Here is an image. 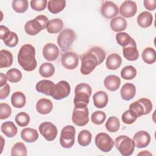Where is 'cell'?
Instances as JSON below:
<instances>
[{
    "instance_id": "obj_52",
    "label": "cell",
    "mask_w": 156,
    "mask_h": 156,
    "mask_svg": "<svg viewBox=\"0 0 156 156\" xmlns=\"http://www.w3.org/2000/svg\"><path fill=\"white\" fill-rule=\"evenodd\" d=\"M138 155H152V154H151L150 152H149L148 151H144L143 152H140L138 154Z\"/></svg>"
},
{
    "instance_id": "obj_49",
    "label": "cell",
    "mask_w": 156,
    "mask_h": 156,
    "mask_svg": "<svg viewBox=\"0 0 156 156\" xmlns=\"http://www.w3.org/2000/svg\"><path fill=\"white\" fill-rule=\"evenodd\" d=\"M10 33V31L9 30L8 27L3 25L0 26V37L2 40H5L8 37Z\"/></svg>"
},
{
    "instance_id": "obj_5",
    "label": "cell",
    "mask_w": 156,
    "mask_h": 156,
    "mask_svg": "<svg viewBox=\"0 0 156 156\" xmlns=\"http://www.w3.org/2000/svg\"><path fill=\"white\" fill-rule=\"evenodd\" d=\"M116 148L123 156L131 155L135 149V143L133 140L126 135L118 136L114 142Z\"/></svg>"
},
{
    "instance_id": "obj_15",
    "label": "cell",
    "mask_w": 156,
    "mask_h": 156,
    "mask_svg": "<svg viewBox=\"0 0 156 156\" xmlns=\"http://www.w3.org/2000/svg\"><path fill=\"white\" fill-rule=\"evenodd\" d=\"M122 52L124 57L129 61L136 60L139 57V52L137 49L136 42L132 38L130 42L123 47Z\"/></svg>"
},
{
    "instance_id": "obj_45",
    "label": "cell",
    "mask_w": 156,
    "mask_h": 156,
    "mask_svg": "<svg viewBox=\"0 0 156 156\" xmlns=\"http://www.w3.org/2000/svg\"><path fill=\"white\" fill-rule=\"evenodd\" d=\"M3 41L6 46H7L10 48L15 47L17 45V44L18 43V35L16 33L10 31V33L9 35L8 36V37Z\"/></svg>"
},
{
    "instance_id": "obj_38",
    "label": "cell",
    "mask_w": 156,
    "mask_h": 156,
    "mask_svg": "<svg viewBox=\"0 0 156 156\" xmlns=\"http://www.w3.org/2000/svg\"><path fill=\"white\" fill-rule=\"evenodd\" d=\"M27 154V149L24 144L22 142H18L15 143L11 150V155H23L26 156Z\"/></svg>"
},
{
    "instance_id": "obj_51",
    "label": "cell",
    "mask_w": 156,
    "mask_h": 156,
    "mask_svg": "<svg viewBox=\"0 0 156 156\" xmlns=\"http://www.w3.org/2000/svg\"><path fill=\"white\" fill-rule=\"evenodd\" d=\"M7 76L3 73H0V87H2L4 85H5L7 83Z\"/></svg>"
},
{
    "instance_id": "obj_25",
    "label": "cell",
    "mask_w": 156,
    "mask_h": 156,
    "mask_svg": "<svg viewBox=\"0 0 156 156\" xmlns=\"http://www.w3.org/2000/svg\"><path fill=\"white\" fill-rule=\"evenodd\" d=\"M122 63V58L119 55L113 53L110 54L106 60V66L108 69L115 70L119 68Z\"/></svg>"
},
{
    "instance_id": "obj_12",
    "label": "cell",
    "mask_w": 156,
    "mask_h": 156,
    "mask_svg": "<svg viewBox=\"0 0 156 156\" xmlns=\"http://www.w3.org/2000/svg\"><path fill=\"white\" fill-rule=\"evenodd\" d=\"M39 132L48 141H51L55 139L58 130L56 126L50 122H42L39 126Z\"/></svg>"
},
{
    "instance_id": "obj_14",
    "label": "cell",
    "mask_w": 156,
    "mask_h": 156,
    "mask_svg": "<svg viewBox=\"0 0 156 156\" xmlns=\"http://www.w3.org/2000/svg\"><path fill=\"white\" fill-rule=\"evenodd\" d=\"M118 7L113 2L104 1L101 7V13L105 18L110 19L115 17L118 13Z\"/></svg>"
},
{
    "instance_id": "obj_1",
    "label": "cell",
    "mask_w": 156,
    "mask_h": 156,
    "mask_svg": "<svg viewBox=\"0 0 156 156\" xmlns=\"http://www.w3.org/2000/svg\"><path fill=\"white\" fill-rule=\"evenodd\" d=\"M105 58V52L102 48L95 46L83 54L80 57V72L82 74H90L96 67L101 64Z\"/></svg>"
},
{
    "instance_id": "obj_39",
    "label": "cell",
    "mask_w": 156,
    "mask_h": 156,
    "mask_svg": "<svg viewBox=\"0 0 156 156\" xmlns=\"http://www.w3.org/2000/svg\"><path fill=\"white\" fill-rule=\"evenodd\" d=\"M12 5L16 12L21 13L27 10L29 2L27 0H13Z\"/></svg>"
},
{
    "instance_id": "obj_50",
    "label": "cell",
    "mask_w": 156,
    "mask_h": 156,
    "mask_svg": "<svg viewBox=\"0 0 156 156\" xmlns=\"http://www.w3.org/2000/svg\"><path fill=\"white\" fill-rule=\"evenodd\" d=\"M145 8L149 10H154L156 8V0H144L143 1Z\"/></svg>"
},
{
    "instance_id": "obj_10",
    "label": "cell",
    "mask_w": 156,
    "mask_h": 156,
    "mask_svg": "<svg viewBox=\"0 0 156 156\" xmlns=\"http://www.w3.org/2000/svg\"><path fill=\"white\" fill-rule=\"evenodd\" d=\"M70 91L71 87L69 83L65 80H61L54 86L51 96L54 99L61 100L68 96Z\"/></svg>"
},
{
    "instance_id": "obj_26",
    "label": "cell",
    "mask_w": 156,
    "mask_h": 156,
    "mask_svg": "<svg viewBox=\"0 0 156 156\" xmlns=\"http://www.w3.org/2000/svg\"><path fill=\"white\" fill-rule=\"evenodd\" d=\"M153 16L152 14L147 11L140 13L137 17V23L139 26L143 28H146L151 26Z\"/></svg>"
},
{
    "instance_id": "obj_41",
    "label": "cell",
    "mask_w": 156,
    "mask_h": 156,
    "mask_svg": "<svg viewBox=\"0 0 156 156\" xmlns=\"http://www.w3.org/2000/svg\"><path fill=\"white\" fill-rule=\"evenodd\" d=\"M15 120L18 126L26 127L29 123L30 117L29 115L25 112H20L16 115Z\"/></svg>"
},
{
    "instance_id": "obj_31",
    "label": "cell",
    "mask_w": 156,
    "mask_h": 156,
    "mask_svg": "<svg viewBox=\"0 0 156 156\" xmlns=\"http://www.w3.org/2000/svg\"><path fill=\"white\" fill-rule=\"evenodd\" d=\"M26 96L21 91L15 92L11 97V103L12 105L17 108L23 107L26 104Z\"/></svg>"
},
{
    "instance_id": "obj_29",
    "label": "cell",
    "mask_w": 156,
    "mask_h": 156,
    "mask_svg": "<svg viewBox=\"0 0 156 156\" xmlns=\"http://www.w3.org/2000/svg\"><path fill=\"white\" fill-rule=\"evenodd\" d=\"M1 130L5 136L9 138L15 136L18 132L17 127L12 121H6L3 122L1 124Z\"/></svg>"
},
{
    "instance_id": "obj_13",
    "label": "cell",
    "mask_w": 156,
    "mask_h": 156,
    "mask_svg": "<svg viewBox=\"0 0 156 156\" xmlns=\"http://www.w3.org/2000/svg\"><path fill=\"white\" fill-rule=\"evenodd\" d=\"M62 65L68 69H74L79 64V58L76 54L69 51L62 54L61 57Z\"/></svg>"
},
{
    "instance_id": "obj_37",
    "label": "cell",
    "mask_w": 156,
    "mask_h": 156,
    "mask_svg": "<svg viewBox=\"0 0 156 156\" xmlns=\"http://www.w3.org/2000/svg\"><path fill=\"white\" fill-rule=\"evenodd\" d=\"M136 75V69L132 65H128L124 67L121 71V76L125 80H131L135 77Z\"/></svg>"
},
{
    "instance_id": "obj_3",
    "label": "cell",
    "mask_w": 156,
    "mask_h": 156,
    "mask_svg": "<svg viewBox=\"0 0 156 156\" xmlns=\"http://www.w3.org/2000/svg\"><path fill=\"white\" fill-rule=\"evenodd\" d=\"M74 93V107L87 106L91 94V88L90 85L85 83H80L76 86Z\"/></svg>"
},
{
    "instance_id": "obj_34",
    "label": "cell",
    "mask_w": 156,
    "mask_h": 156,
    "mask_svg": "<svg viewBox=\"0 0 156 156\" xmlns=\"http://www.w3.org/2000/svg\"><path fill=\"white\" fill-rule=\"evenodd\" d=\"M54 73L55 68L52 63L46 62L42 63L40 66L39 73L43 77H50L54 75Z\"/></svg>"
},
{
    "instance_id": "obj_22",
    "label": "cell",
    "mask_w": 156,
    "mask_h": 156,
    "mask_svg": "<svg viewBox=\"0 0 156 156\" xmlns=\"http://www.w3.org/2000/svg\"><path fill=\"white\" fill-rule=\"evenodd\" d=\"M104 83L107 90L115 91L119 88L121 84V79L117 76L109 75L105 78Z\"/></svg>"
},
{
    "instance_id": "obj_48",
    "label": "cell",
    "mask_w": 156,
    "mask_h": 156,
    "mask_svg": "<svg viewBox=\"0 0 156 156\" xmlns=\"http://www.w3.org/2000/svg\"><path fill=\"white\" fill-rule=\"evenodd\" d=\"M10 88L9 87V85L6 83L5 85H4V87H1L0 89V99H4L6 98L9 93H10Z\"/></svg>"
},
{
    "instance_id": "obj_19",
    "label": "cell",
    "mask_w": 156,
    "mask_h": 156,
    "mask_svg": "<svg viewBox=\"0 0 156 156\" xmlns=\"http://www.w3.org/2000/svg\"><path fill=\"white\" fill-rule=\"evenodd\" d=\"M93 100L94 105L96 107L102 108L107 105L108 97L105 91H99L93 94Z\"/></svg>"
},
{
    "instance_id": "obj_42",
    "label": "cell",
    "mask_w": 156,
    "mask_h": 156,
    "mask_svg": "<svg viewBox=\"0 0 156 156\" xmlns=\"http://www.w3.org/2000/svg\"><path fill=\"white\" fill-rule=\"evenodd\" d=\"M116 40L120 46L124 47L130 42L132 38L127 33L119 32L116 35Z\"/></svg>"
},
{
    "instance_id": "obj_9",
    "label": "cell",
    "mask_w": 156,
    "mask_h": 156,
    "mask_svg": "<svg viewBox=\"0 0 156 156\" xmlns=\"http://www.w3.org/2000/svg\"><path fill=\"white\" fill-rule=\"evenodd\" d=\"M88 109L85 107H74L72 114V121L77 126H84L89 121Z\"/></svg>"
},
{
    "instance_id": "obj_4",
    "label": "cell",
    "mask_w": 156,
    "mask_h": 156,
    "mask_svg": "<svg viewBox=\"0 0 156 156\" xmlns=\"http://www.w3.org/2000/svg\"><path fill=\"white\" fill-rule=\"evenodd\" d=\"M49 22L48 18L44 15H38L35 19L28 21L25 26V32L29 35H35L41 30L46 28Z\"/></svg>"
},
{
    "instance_id": "obj_47",
    "label": "cell",
    "mask_w": 156,
    "mask_h": 156,
    "mask_svg": "<svg viewBox=\"0 0 156 156\" xmlns=\"http://www.w3.org/2000/svg\"><path fill=\"white\" fill-rule=\"evenodd\" d=\"M48 1L46 0H32L30 6L35 11H42L46 9Z\"/></svg>"
},
{
    "instance_id": "obj_8",
    "label": "cell",
    "mask_w": 156,
    "mask_h": 156,
    "mask_svg": "<svg viewBox=\"0 0 156 156\" xmlns=\"http://www.w3.org/2000/svg\"><path fill=\"white\" fill-rule=\"evenodd\" d=\"M76 129L73 126H65L61 130L60 137V145L64 148H71L75 142Z\"/></svg>"
},
{
    "instance_id": "obj_44",
    "label": "cell",
    "mask_w": 156,
    "mask_h": 156,
    "mask_svg": "<svg viewBox=\"0 0 156 156\" xmlns=\"http://www.w3.org/2000/svg\"><path fill=\"white\" fill-rule=\"evenodd\" d=\"M106 119V115L104 112L102 111H96L91 115V121L96 124L100 125L102 124Z\"/></svg>"
},
{
    "instance_id": "obj_33",
    "label": "cell",
    "mask_w": 156,
    "mask_h": 156,
    "mask_svg": "<svg viewBox=\"0 0 156 156\" xmlns=\"http://www.w3.org/2000/svg\"><path fill=\"white\" fill-rule=\"evenodd\" d=\"M143 61L147 64H152L156 60V52L154 48L151 47L146 48L141 54Z\"/></svg>"
},
{
    "instance_id": "obj_17",
    "label": "cell",
    "mask_w": 156,
    "mask_h": 156,
    "mask_svg": "<svg viewBox=\"0 0 156 156\" xmlns=\"http://www.w3.org/2000/svg\"><path fill=\"white\" fill-rule=\"evenodd\" d=\"M59 49L54 43L46 44L43 48V55L44 58L49 62L55 60L59 55Z\"/></svg>"
},
{
    "instance_id": "obj_30",
    "label": "cell",
    "mask_w": 156,
    "mask_h": 156,
    "mask_svg": "<svg viewBox=\"0 0 156 156\" xmlns=\"http://www.w3.org/2000/svg\"><path fill=\"white\" fill-rule=\"evenodd\" d=\"M13 63L12 54L9 51L2 49L0 51V68H9Z\"/></svg>"
},
{
    "instance_id": "obj_21",
    "label": "cell",
    "mask_w": 156,
    "mask_h": 156,
    "mask_svg": "<svg viewBox=\"0 0 156 156\" xmlns=\"http://www.w3.org/2000/svg\"><path fill=\"white\" fill-rule=\"evenodd\" d=\"M53 108V104L51 101L48 99L42 98L39 99L36 104V109L37 112L42 115L49 113Z\"/></svg>"
},
{
    "instance_id": "obj_36",
    "label": "cell",
    "mask_w": 156,
    "mask_h": 156,
    "mask_svg": "<svg viewBox=\"0 0 156 156\" xmlns=\"http://www.w3.org/2000/svg\"><path fill=\"white\" fill-rule=\"evenodd\" d=\"M119 121L116 116H110L105 123V128L110 132H116L119 129Z\"/></svg>"
},
{
    "instance_id": "obj_20",
    "label": "cell",
    "mask_w": 156,
    "mask_h": 156,
    "mask_svg": "<svg viewBox=\"0 0 156 156\" xmlns=\"http://www.w3.org/2000/svg\"><path fill=\"white\" fill-rule=\"evenodd\" d=\"M120 93L122 99L125 101H129L135 96L136 87L131 83H126L121 88Z\"/></svg>"
},
{
    "instance_id": "obj_2",
    "label": "cell",
    "mask_w": 156,
    "mask_h": 156,
    "mask_svg": "<svg viewBox=\"0 0 156 156\" xmlns=\"http://www.w3.org/2000/svg\"><path fill=\"white\" fill-rule=\"evenodd\" d=\"M18 62L24 71H32L34 70L37 65L35 48L30 44L23 45L18 54Z\"/></svg>"
},
{
    "instance_id": "obj_35",
    "label": "cell",
    "mask_w": 156,
    "mask_h": 156,
    "mask_svg": "<svg viewBox=\"0 0 156 156\" xmlns=\"http://www.w3.org/2000/svg\"><path fill=\"white\" fill-rule=\"evenodd\" d=\"M91 138L92 135L90 132L87 130H83L78 134L77 141L79 145L82 146H87L90 144Z\"/></svg>"
},
{
    "instance_id": "obj_16",
    "label": "cell",
    "mask_w": 156,
    "mask_h": 156,
    "mask_svg": "<svg viewBox=\"0 0 156 156\" xmlns=\"http://www.w3.org/2000/svg\"><path fill=\"white\" fill-rule=\"evenodd\" d=\"M119 13L124 17L130 18L133 16L137 12V6L135 2L126 1L119 7Z\"/></svg>"
},
{
    "instance_id": "obj_24",
    "label": "cell",
    "mask_w": 156,
    "mask_h": 156,
    "mask_svg": "<svg viewBox=\"0 0 156 156\" xmlns=\"http://www.w3.org/2000/svg\"><path fill=\"white\" fill-rule=\"evenodd\" d=\"M21 137L23 140L27 143H34L38 140V133L37 130L26 127L21 130Z\"/></svg>"
},
{
    "instance_id": "obj_28",
    "label": "cell",
    "mask_w": 156,
    "mask_h": 156,
    "mask_svg": "<svg viewBox=\"0 0 156 156\" xmlns=\"http://www.w3.org/2000/svg\"><path fill=\"white\" fill-rule=\"evenodd\" d=\"M127 21L126 20L121 17L117 16L112 19L110 23V26L111 29L115 32H121L124 30L127 27Z\"/></svg>"
},
{
    "instance_id": "obj_23",
    "label": "cell",
    "mask_w": 156,
    "mask_h": 156,
    "mask_svg": "<svg viewBox=\"0 0 156 156\" xmlns=\"http://www.w3.org/2000/svg\"><path fill=\"white\" fill-rule=\"evenodd\" d=\"M55 85L54 83L49 80H41L39 81L35 86L38 92L43 93L48 96H51L52 88Z\"/></svg>"
},
{
    "instance_id": "obj_27",
    "label": "cell",
    "mask_w": 156,
    "mask_h": 156,
    "mask_svg": "<svg viewBox=\"0 0 156 156\" xmlns=\"http://www.w3.org/2000/svg\"><path fill=\"white\" fill-rule=\"evenodd\" d=\"M65 6L66 1L65 0H50L48 2V9L53 14L62 12Z\"/></svg>"
},
{
    "instance_id": "obj_40",
    "label": "cell",
    "mask_w": 156,
    "mask_h": 156,
    "mask_svg": "<svg viewBox=\"0 0 156 156\" xmlns=\"http://www.w3.org/2000/svg\"><path fill=\"white\" fill-rule=\"evenodd\" d=\"M7 80L12 83L18 82L22 78V74L16 68H11L6 73Z\"/></svg>"
},
{
    "instance_id": "obj_32",
    "label": "cell",
    "mask_w": 156,
    "mask_h": 156,
    "mask_svg": "<svg viewBox=\"0 0 156 156\" xmlns=\"http://www.w3.org/2000/svg\"><path fill=\"white\" fill-rule=\"evenodd\" d=\"M63 27V21L59 18H55L49 21L46 29L50 34H57L60 32Z\"/></svg>"
},
{
    "instance_id": "obj_46",
    "label": "cell",
    "mask_w": 156,
    "mask_h": 156,
    "mask_svg": "<svg viewBox=\"0 0 156 156\" xmlns=\"http://www.w3.org/2000/svg\"><path fill=\"white\" fill-rule=\"evenodd\" d=\"M12 114V109L9 104L6 103L0 104V119H5L8 118Z\"/></svg>"
},
{
    "instance_id": "obj_43",
    "label": "cell",
    "mask_w": 156,
    "mask_h": 156,
    "mask_svg": "<svg viewBox=\"0 0 156 156\" xmlns=\"http://www.w3.org/2000/svg\"><path fill=\"white\" fill-rule=\"evenodd\" d=\"M137 118L138 117L135 114V113L130 109L124 112L121 117L122 122L126 124H131L133 123Z\"/></svg>"
},
{
    "instance_id": "obj_11",
    "label": "cell",
    "mask_w": 156,
    "mask_h": 156,
    "mask_svg": "<svg viewBox=\"0 0 156 156\" xmlns=\"http://www.w3.org/2000/svg\"><path fill=\"white\" fill-rule=\"evenodd\" d=\"M95 144L101 151L108 152L112 149L114 142L109 135L101 132L96 136Z\"/></svg>"
},
{
    "instance_id": "obj_18",
    "label": "cell",
    "mask_w": 156,
    "mask_h": 156,
    "mask_svg": "<svg viewBox=\"0 0 156 156\" xmlns=\"http://www.w3.org/2000/svg\"><path fill=\"white\" fill-rule=\"evenodd\" d=\"M135 146L138 148H143L149 145L151 141V136L146 131L137 132L133 137Z\"/></svg>"
},
{
    "instance_id": "obj_6",
    "label": "cell",
    "mask_w": 156,
    "mask_h": 156,
    "mask_svg": "<svg viewBox=\"0 0 156 156\" xmlns=\"http://www.w3.org/2000/svg\"><path fill=\"white\" fill-rule=\"evenodd\" d=\"M129 109L133 111L138 118L149 114L152 109V104L149 99L141 98L132 103L129 105Z\"/></svg>"
},
{
    "instance_id": "obj_7",
    "label": "cell",
    "mask_w": 156,
    "mask_h": 156,
    "mask_svg": "<svg viewBox=\"0 0 156 156\" xmlns=\"http://www.w3.org/2000/svg\"><path fill=\"white\" fill-rule=\"evenodd\" d=\"M76 37V34L72 29H63L57 37V44L62 51H66L74 41Z\"/></svg>"
}]
</instances>
